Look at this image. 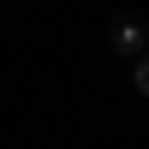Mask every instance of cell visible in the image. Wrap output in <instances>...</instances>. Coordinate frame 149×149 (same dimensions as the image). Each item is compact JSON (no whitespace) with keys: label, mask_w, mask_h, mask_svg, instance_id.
<instances>
[{"label":"cell","mask_w":149,"mask_h":149,"mask_svg":"<svg viewBox=\"0 0 149 149\" xmlns=\"http://www.w3.org/2000/svg\"><path fill=\"white\" fill-rule=\"evenodd\" d=\"M107 48H113V60H143L149 54V24L143 12H113V24H107Z\"/></svg>","instance_id":"obj_1"},{"label":"cell","mask_w":149,"mask_h":149,"mask_svg":"<svg viewBox=\"0 0 149 149\" xmlns=\"http://www.w3.org/2000/svg\"><path fill=\"white\" fill-rule=\"evenodd\" d=\"M125 72H131V90H137L143 102H149V54H143V60H131Z\"/></svg>","instance_id":"obj_2"}]
</instances>
